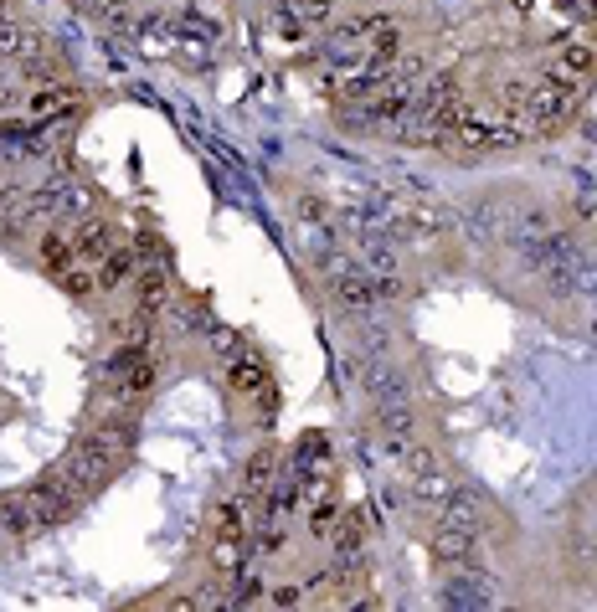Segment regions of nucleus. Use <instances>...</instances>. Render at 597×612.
<instances>
[{"label": "nucleus", "instance_id": "obj_1", "mask_svg": "<svg viewBox=\"0 0 597 612\" xmlns=\"http://www.w3.org/2000/svg\"><path fill=\"white\" fill-rule=\"evenodd\" d=\"M428 551H433V561L438 566H469L474 561V551H479V535H474V525L469 520H443L433 535H428Z\"/></svg>", "mask_w": 597, "mask_h": 612}, {"label": "nucleus", "instance_id": "obj_2", "mask_svg": "<svg viewBox=\"0 0 597 612\" xmlns=\"http://www.w3.org/2000/svg\"><path fill=\"white\" fill-rule=\"evenodd\" d=\"M597 72V57H592V42H561L551 57H546V78L567 83V88H587Z\"/></svg>", "mask_w": 597, "mask_h": 612}, {"label": "nucleus", "instance_id": "obj_3", "mask_svg": "<svg viewBox=\"0 0 597 612\" xmlns=\"http://www.w3.org/2000/svg\"><path fill=\"white\" fill-rule=\"evenodd\" d=\"M170 304H175V294H170V273H165V263L134 268V309L150 314V319H160Z\"/></svg>", "mask_w": 597, "mask_h": 612}, {"label": "nucleus", "instance_id": "obj_4", "mask_svg": "<svg viewBox=\"0 0 597 612\" xmlns=\"http://www.w3.org/2000/svg\"><path fill=\"white\" fill-rule=\"evenodd\" d=\"M253 525H248V499L242 494H222L212 504V540H248Z\"/></svg>", "mask_w": 597, "mask_h": 612}, {"label": "nucleus", "instance_id": "obj_5", "mask_svg": "<svg viewBox=\"0 0 597 612\" xmlns=\"http://www.w3.org/2000/svg\"><path fill=\"white\" fill-rule=\"evenodd\" d=\"M114 247H119V242H114V227L98 222V216H88V222L73 232V252H78V263H88V268H98Z\"/></svg>", "mask_w": 597, "mask_h": 612}, {"label": "nucleus", "instance_id": "obj_6", "mask_svg": "<svg viewBox=\"0 0 597 612\" xmlns=\"http://www.w3.org/2000/svg\"><path fill=\"white\" fill-rule=\"evenodd\" d=\"M489 602V582H484V571L469 561L459 566V576H448V587H443V607H484Z\"/></svg>", "mask_w": 597, "mask_h": 612}, {"label": "nucleus", "instance_id": "obj_7", "mask_svg": "<svg viewBox=\"0 0 597 612\" xmlns=\"http://www.w3.org/2000/svg\"><path fill=\"white\" fill-rule=\"evenodd\" d=\"M0 52L21 57V62H37L47 57V36L37 26H21V21H0Z\"/></svg>", "mask_w": 597, "mask_h": 612}, {"label": "nucleus", "instance_id": "obj_8", "mask_svg": "<svg viewBox=\"0 0 597 612\" xmlns=\"http://www.w3.org/2000/svg\"><path fill=\"white\" fill-rule=\"evenodd\" d=\"M330 294H335V304H345V309H371V304L381 299V294H376V278H366V273H335Z\"/></svg>", "mask_w": 597, "mask_h": 612}, {"label": "nucleus", "instance_id": "obj_9", "mask_svg": "<svg viewBox=\"0 0 597 612\" xmlns=\"http://www.w3.org/2000/svg\"><path fill=\"white\" fill-rule=\"evenodd\" d=\"M227 386L242 391V396H258V391H268V366H263V360H253V355H237L232 366H227Z\"/></svg>", "mask_w": 597, "mask_h": 612}, {"label": "nucleus", "instance_id": "obj_10", "mask_svg": "<svg viewBox=\"0 0 597 612\" xmlns=\"http://www.w3.org/2000/svg\"><path fill=\"white\" fill-rule=\"evenodd\" d=\"M273 489V453H253L248 468H242V499L248 504H263Z\"/></svg>", "mask_w": 597, "mask_h": 612}, {"label": "nucleus", "instance_id": "obj_11", "mask_svg": "<svg viewBox=\"0 0 597 612\" xmlns=\"http://www.w3.org/2000/svg\"><path fill=\"white\" fill-rule=\"evenodd\" d=\"M37 258H42V268H47V273H67V268L78 263L73 237H62V232H42V242H37Z\"/></svg>", "mask_w": 597, "mask_h": 612}, {"label": "nucleus", "instance_id": "obj_12", "mask_svg": "<svg viewBox=\"0 0 597 612\" xmlns=\"http://www.w3.org/2000/svg\"><path fill=\"white\" fill-rule=\"evenodd\" d=\"M134 268H139L134 263V247H114L109 258L98 263V294H109V288H119L124 278H134Z\"/></svg>", "mask_w": 597, "mask_h": 612}, {"label": "nucleus", "instance_id": "obj_13", "mask_svg": "<svg viewBox=\"0 0 597 612\" xmlns=\"http://www.w3.org/2000/svg\"><path fill=\"white\" fill-rule=\"evenodd\" d=\"M366 386H371V396H381V402H402V391H407V381L392 366H371L366 371Z\"/></svg>", "mask_w": 597, "mask_h": 612}, {"label": "nucleus", "instance_id": "obj_14", "mask_svg": "<svg viewBox=\"0 0 597 612\" xmlns=\"http://www.w3.org/2000/svg\"><path fill=\"white\" fill-rule=\"evenodd\" d=\"M294 211L304 216V222H325V201H320V196H304V201H299Z\"/></svg>", "mask_w": 597, "mask_h": 612}, {"label": "nucleus", "instance_id": "obj_15", "mask_svg": "<svg viewBox=\"0 0 597 612\" xmlns=\"http://www.w3.org/2000/svg\"><path fill=\"white\" fill-rule=\"evenodd\" d=\"M299 602H304L299 587H278V592H273V607H299Z\"/></svg>", "mask_w": 597, "mask_h": 612}, {"label": "nucleus", "instance_id": "obj_16", "mask_svg": "<svg viewBox=\"0 0 597 612\" xmlns=\"http://www.w3.org/2000/svg\"><path fill=\"white\" fill-rule=\"evenodd\" d=\"M206 340H212V350H232V345H237V335L222 330V324H212V335H206Z\"/></svg>", "mask_w": 597, "mask_h": 612}, {"label": "nucleus", "instance_id": "obj_17", "mask_svg": "<svg viewBox=\"0 0 597 612\" xmlns=\"http://www.w3.org/2000/svg\"><path fill=\"white\" fill-rule=\"evenodd\" d=\"M0 21H11V0H0Z\"/></svg>", "mask_w": 597, "mask_h": 612}, {"label": "nucleus", "instance_id": "obj_18", "mask_svg": "<svg viewBox=\"0 0 597 612\" xmlns=\"http://www.w3.org/2000/svg\"><path fill=\"white\" fill-rule=\"evenodd\" d=\"M0 422H6V407H0Z\"/></svg>", "mask_w": 597, "mask_h": 612}]
</instances>
